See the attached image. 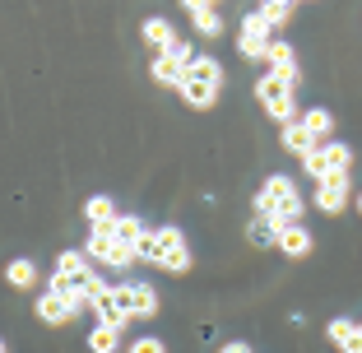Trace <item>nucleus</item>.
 Here are the masks:
<instances>
[{
  "label": "nucleus",
  "mask_w": 362,
  "mask_h": 353,
  "mask_svg": "<svg viewBox=\"0 0 362 353\" xmlns=\"http://www.w3.org/2000/svg\"><path fill=\"white\" fill-rule=\"evenodd\" d=\"M139 260L153 265V270H168V274H186V270L195 265L186 233H181V228H168V224L144 233V242H139Z\"/></svg>",
  "instance_id": "nucleus-1"
},
{
  "label": "nucleus",
  "mask_w": 362,
  "mask_h": 353,
  "mask_svg": "<svg viewBox=\"0 0 362 353\" xmlns=\"http://www.w3.org/2000/svg\"><path fill=\"white\" fill-rule=\"evenodd\" d=\"M107 302H112L117 311H126L130 321H153L158 307H163V298H158L153 284H112V289H107Z\"/></svg>",
  "instance_id": "nucleus-2"
},
{
  "label": "nucleus",
  "mask_w": 362,
  "mask_h": 353,
  "mask_svg": "<svg viewBox=\"0 0 362 353\" xmlns=\"http://www.w3.org/2000/svg\"><path fill=\"white\" fill-rule=\"evenodd\" d=\"M256 103L265 108L269 121H279V126H288V121H298V93H293V84H284L279 75H260L256 79Z\"/></svg>",
  "instance_id": "nucleus-3"
},
{
  "label": "nucleus",
  "mask_w": 362,
  "mask_h": 353,
  "mask_svg": "<svg viewBox=\"0 0 362 353\" xmlns=\"http://www.w3.org/2000/svg\"><path fill=\"white\" fill-rule=\"evenodd\" d=\"M349 168H353V144H344V139H325V144H316L302 158V172H307L311 182H325V177L349 172Z\"/></svg>",
  "instance_id": "nucleus-4"
},
{
  "label": "nucleus",
  "mask_w": 362,
  "mask_h": 353,
  "mask_svg": "<svg viewBox=\"0 0 362 353\" xmlns=\"http://www.w3.org/2000/svg\"><path fill=\"white\" fill-rule=\"evenodd\" d=\"M191 61H195V47H191V42H177L172 52H158V56L149 61L153 84H163V88H181V79H186Z\"/></svg>",
  "instance_id": "nucleus-5"
},
{
  "label": "nucleus",
  "mask_w": 362,
  "mask_h": 353,
  "mask_svg": "<svg viewBox=\"0 0 362 353\" xmlns=\"http://www.w3.org/2000/svg\"><path fill=\"white\" fill-rule=\"evenodd\" d=\"M298 182L288 177V172H274V177H265V186L256 191V200H251V209H256V219L274 214V209H284V204H298Z\"/></svg>",
  "instance_id": "nucleus-6"
},
{
  "label": "nucleus",
  "mask_w": 362,
  "mask_h": 353,
  "mask_svg": "<svg viewBox=\"0 0 362 353\" xmlns=\"http://www.w3.org/2000/svg\"><path fill=\"white\" fill-rule=\"evenodd\" d=\"M274 37H279V33L260 19V10L256 14H242V28H237V52H242V61H265V52H269V42H274Z\"/></svg>",
  "instance_id": "nucleus-7"
},
{
  "label": "nucleus",
  "mask_w": 362,
  "mask_h": 353,
  "mask_svg": "<svg viewBox=\"0 0 362 353\" xmlns=\"http://www.w3.org/2000/svg\"><path fill=\"white\" fill-rule=\"evenodd\" d=\"M353 200V172H334V177H325V182H316V191H311V204H316L320 214H344Z\"/></svg>",
  "instance_id": "nucleus-8"
},
{
  "label": "nucleus",
  "mask_w": 362,
  "mask_h": 353,
  "mask_svg": "<svg viewBox=\"0 0 362 353\" xmlns=\"http://www.w3.org/2000/svg\"><path fill=\"white\" fill-rule=\"evenodd\" d=\"M265 65H269V75H279L284 84H293L298 88L302 84V65H298V52L284 42V37H274L269 42V52H265Z\"/></svg>",
  "instance_id": "nucleus-9"
},
{
  "label": "nucleus",
  "mask_w": 362,
  "mask_h": 353,
  "mask_svg": "<svg viewBox=\"0 0 362 353\" xmlns=\"http://www.w3.org/2000/svg\"><path fill=\"white\" fill-rule=\"evenodd\" d=\"M181 103H186V108H195V112H214L218 108V93H223V88H214L209 79H200V75H191V70H186V79H181Z\"/></svg>",
  "instance_id": "nucleus-10"
},
{
  "label": "nucleus",
  "mask_w": 362,
  "mask_h": 353,
  "mask_svg": "<svg viewBox=\"0 0 362 353\" xmlns=\"http://www.w3.org/2000/svg\"><path fill=\"white\" fill-rule=\"evenodd\" d=\"M139 37H144V47H153V56H158V52H172V47L181 42V37H177V23L163 19V14H149V19L139 23Z\"/></svg>",
  "instance_id": "nucleus-11"
},
{
  "label": "nucleus",
  "mask_w": 362,
  "mask_h": 353,
  "mask_svg": "<svg viewBox=\"0 0 362 353\" xmlns=\"http://www.w3.org/2000/svg\"><path fill=\"white\" fill-rule=\"evenodd\" d=\"M325 340H330L339 353H362V321H353V316H334V321L325 325Z\"/></svg>",
  "instance_id": "nucleus-12"
},
{
  "label": "nucleus",
  "mask_w": 362,
  "mask_h": 353,
  "mask_svg": "<svg viewBox=\"0 0 362 353\" xmlns=\"http://www.w3.org/2000/svg\"><path fill=\"white\" fill-rule=\"evenodd\" d=\"M52 274L56 279H70V284H84V289H88V279H93V260H88V251H61Z\"/></svg>",
  "instance_id": "nucleus-13"
},
{
  "label": "nucleus",
  "mask_w": 362,
  "mask_h": 353,
  "mask_svg": "<svg viewBox=\"0 0 362 353\" xmlns=\"http://www.w3.org/2000/svg\"><path fill=\"white\" fill-rule=\"evenodd\" d=\"M274 246H279V256H288V260H307L311 251H316V237H311L302 224H293V228H284V233H279Z\"/></svg>",
  "instance_id": "nucleus-14"
},
{
  "label": "nucleus",
  "mask_w": 362,
  "mask_h": 353,
  "mask_svg": "<svg viewBox=\"0 0 362 353\" xmlns=\"http://www.w3.org/2000/svg\"><path fill=\"white\" fill-rule=\"evenodd\" d=\"M33 311H37V321H42V325H70V321H75V307H70L61 293H52V289L33 302Z\"/></svg>",
  "instance_id": "nucleus-15"
},
{
  "label": "nucleus",
  "mask_w": 362,
  "mask_h": 353,
  "mask_svg": "<svg viewBox=\"0 0 362 353\" xmlns=\"http://www.w3.org/2000/svg\"><path fill=\"white\" fill-rule=\"evenodd\" d=\"M279 144H284L293 158H307V154L316 149V135H311V130L302 126V117H298V121H288V126H279Z\"/></svg>",
  "instance_id": "nucleus-16"
},
{
  "label": "nucleus",
  "mask_w": 362,
  "mask_h": 353,
  "mask_svg": "<svg viewBox=\"0 0 362 353\" xmlns=\"http://www.w3.org/2000/svg\"><path fill=\"white\" fill-rule=\"evenodd\" d=\"M117 214H121V209H117L112 195H88V200H84V219L93 228H112V224H117Z\"/></svg>",
  "instance_id": "nucleus-17"
},
{
  "label": "nucleus",
  "mask_w": 362,
  "mask_h": 353,
  "mask_svg": "<svg viewBox=\"0 0 362 353\" xmlns=\"http://www.w3.org/2000/svg\"><path fill=\"white\" fill-rule=\"evenodd\" d=\"M84 251H88V260H103V265L112 270V256H117V237H112V228H93L88 242H84Z\"/></svg>",
  "instance_id": "nucleus-18"
},
{
  "label": "nucleus",
  "mask_w": 362,
  "mask_h": 353,
  "mask_svg": "<svg viewBox=\"0 0 362 353\" xmlns=\"http://www.w3.org/2000/svg\"><path fill=\"white\" fill-rule=\"evenodd\" d=\"M121 335H126V330L93 321V330H88V353H126V349H121Z\"/></svg>",
  "instance_id": "nucleus-19"
},
{
  "label": "nucleus",
  "mask_w": 362,
  "mask_h": 353,
  "mask_svg": "<svg viewBox=\"0 0 362 353\" xmlns=\"http://www.w3.org/2000/svg\"><path fill=\"white\" fill-rule=\"evenodd\" d=\"M293 10H298V0H260V19L274 33H284L288 23H293Z\"/></svg>",
  "instance_id": "nucleus-20"
},
{
  "label": "nucleus",
  "mask_w": 362,
  "mask_h": 353,
  "mask_svg": "<svg viewBox=\"0 0 362 353\" xmlns=\"http://www.w3.org/2000/svg\"><path fill=\"white\" fill-rule=\"evenodd\" d=\"M5 284H10V289H19V293H28L33 284H37V265H33L28 256L10 260V265H5Z\"/></svg>",
  "instance_id": "nucleus-21"
},
{
  "label": "nucleus",
  "mask_w": 362,
  "mask_h": 353,
  "mask_svg": "<svg viewBox=\"0 0 362 353\" xmlns=\"http://www.w3.org/2000/svg\"><path fill=\"white\" fill-rule=\"evenodd\" d=\"M302 126L316 135V144H325V139L334 135V112L330 108H307V112H302Z\"/></svg>",
  "instance_id": "nucleus-22"
},
{
  "label": "nucleus",
  "mask_w": 362,
  "mask_h": 353,
  "mask_svg": "<svg viewBox=\"0 0 362 353\" xmlns=\"http://www.w3.org/2000/svg\"><path fill=\"white\" fill-rule=\"evenodd\" d=\"M144 233H149V228H144V219H135V214H117V224H112V237L126 242V246H135V251H139V242H144Z\"/></svg>",
  "instance_id": "nucleus-23"
},
{
  "label": "nucleus",
  "mask_w": 362,
  "mask_h": 353,
  "mask_svg": "<svg viewBox=\"0 0 362 353\" xmlns=\"http://www.w3.org/2000/svg\"><path fill=\"white\" fill-rule=\"evenodd\" d=\"M191 28L200 33V37H209V42H214V37H223L228 23L218 19V10H200V14H191Z\"/></svg>",
  "instance_id": "nucleus-24"
},
{
  "label": "nucleus",
  "mask_w": 362,
  "mask_h": 353,
  "mask_svg": "<svg viewBox=\"0 0 362 353\" xmlns=\"http://www.w3.org/2000/svg\"><path fill=\"white\" fill-rule=\"evenodd\" d=\"M191 75H200V79H209V84L214 88H223V65H218V61H214V56H195V61H191Z\"/></svg>",
  "instance_id": "nucleus-25"
},
{
  "label": "nucleus",
  "mask_w": 362,
  "mask_h": 353,
  "mask_svg": "<svg viewBox=\"0 0 362 353\" xmlns=\"http://www.w3.org/2000/svg\"><path fill=\"white\" fill-rule=\"evenodd\" d=\"M126 353H168V344H163L158 335H139V340L126 344Z\"/></svg>",
  "instance_id": "nucleus-26"
},
{
  "label": "nucleus",
  "mask_w": 362,
  "mask_h": 353,
  "mask_svg": "<svg viewBox=\"0 0 362 353\" xmlns=\"http://www.w3.org/2000/svg\"><path fill=\"white\" fill-rule=\"evenodd\" d=\"M251 242H256V246H274L279 242L274 224H269V219H256V224H251Z\"/></svg>",
  "instance_id": "nucleus-27"
},
{
  "label": "nucleus",
  "mask_w": 362,
  "mask_h": 353,
  "mask_svg": "<svg viewBox=\"0 0 362 353\" xmlns=\"http://www.w3.org/2000/svg\"><path fill=\"white\" fill-rule=\"evenodd\" d=\"M218 353H251V344H242V340H233V344H223Z\"/></svg>",
  "instance_id": "nucleus-28"
},
{
  "label": "nucleus",
  "mask_w": 362,
  "mask_h": 353,
  "mask_svg": "<svg viewBox=\"0 0 362 353\" xmlns=\"http://www.w3.org/2000/svg\"><path fill=\"white\" fill-rule=\"evenodd\" d=\"M353 204H358V214H362V191H358V200H353Z\"/></svg>",
  "instance_id": "nucleus-29"
},
{
  "label": "nucleus",
  "mask_w": 362,
  "mask_h": 353,
  "mask_svg": "<svg viewBox=\"0 0 362 353\" xmlns=\"http://www.w3.org/2000/svg\"><path fill=\"white\" fill-rule=\"evenodd\" d=\"M209 5H223V0H209Z\"/></svg>",
  "instance_id": "nucleus-30"
},
{
  "label": "nucleus",
  "mask_w": 362,
  "mask_h": 353,
  "mask_svg": "<svg viewBox=\"0 0 362 353\" xmlns=\"http://www.w3.org/2000/svg\"><path fill=\"white\" fill-rule=\"evenodd\" d=\"M298 5H302V0H298Z\"/></svg>",
  "instance_id": "nucleus-31"
}]
</instances>
